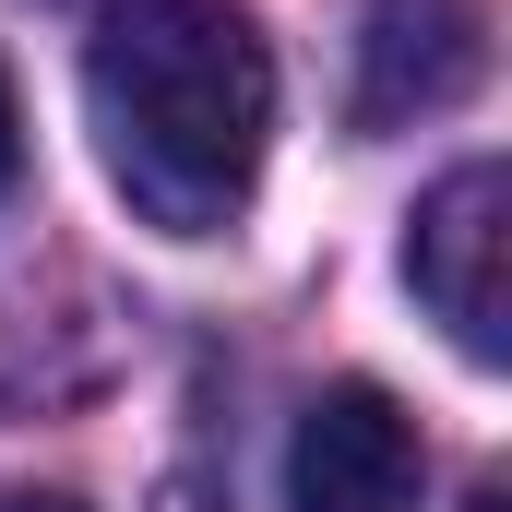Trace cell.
<instances>
[{
	"label": "cell",
	"instance_id": "5b68a950",
	"mask_svg": "<svg viewBox=\"0 0 512 512\" xmlns=\"http://www.w3.org/2000/svg\"><path fill=\"white\" fill-rule=\"evenodd\" d=\"M12 167H24V120H12V72H0V191H12Z\"/></svg>",
	"mask_w": 512,
	"mask_h": 512
},
{
	"label": "cell",
	"instance_id": "8992f818",
	"mask_svg": "<svg viewBox=\"0 0 512 512\" xmlns=\"http://www.w3.org/2000/svg\"><path fill=\"white\" fill-rule=\"evenodd\" d=\"M0 512H84V501H60V489H0Z\"/></svg>",
	"mask_w": 512,
	"mask_h": 512
},
{
	"label": "cell",
	"instance_id": "277c9868",
	"mask_svg": "<svg viewBox=\"0 0 512 512\" xmlns=\"http://www.w3.org/2000/svg\"><path fill=\"white\" fill-rule=\"evenodd\" d=\"M477 72H489V12L477 0H358V84H346L358 131L441 120V108L477 96Z\"/></svg>",
	"mask_w": 512,
	"mask_h": 512
},
{
	"label": "cell",
	"instance_id": "3957f363",
	"mask_svg": "<svg viewBox=\"0 0 512 512\" xmlns=\"http://www.w3.org/2000/svg\"><path fill=\"white\" fill-rule=\"evenodd\" d=\"M417 489H429V453H417V417L382 382H334L298 405L286 512H417Z\"/></svg>",
	"mask_w": 512,
	"mask_h": 512
},
{
	"label": "cell",
	"instance_id": "6da1fadb",
	"mask_svg": "<svg viewBox=\"0 0 512 512\" xmlns=\"http://www.w3.org/2000/svg\"><path fill=\"white\" fill-rule=\"evenodd\" d=\"M84 120L143 227L215 239L274 155V48L239 0H108L84 36Z\"/></svg>",
	"mask_w": 512,
	"mask_h": 512
},
{
	"label": "cell",
	"instance_id": "52a82bcc",
	"mask_svg": "<svg viewBox=\"0 0 512 512\" xmlns=\"http://www.w3.org/2000/svg\"><path fill=\"white\" fill-rule=\"evenodd\" d=\"M465 512H501V489H477V501H465Z\"/></svg>",
	"mask_w": 512,
	"mask_h": 512
},
{
	"label": "cell",
	"instance_id": "7a4b0ae2",
	"mask_svg": "<svg viewBox=\"0 0 512 512\" xmlns=\"http://www.w3.org/2000/svg\"><path fill=\"white\" fill-rule=\"evenodd\" d=\"M501 251H512V179H501V155H465V167L417 203V227H405V286L429 298V322H441L477 370L512 346Z\"/></svg>",
	"mask_w": 512,
	"mask_h": 512
}]
</instances>
